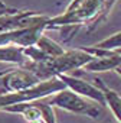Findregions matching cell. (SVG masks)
Wrapping results in <instances>:
<instances>
[{
    "mask_svg": "<svg viewBox=\"0 0 121 123\" xmlns=\"http://www.w3.org/2000/svg\"><path fill=\"white\" fill-rule=\"evenodd\" d=\"M94 56L87 54L82 49H72V51H65L59 56H48L46 59L40 62H26L23 68L29 70L33 73L39 80L45 81L52 77H58L59 74H66L68 71L77 70V68H84Z\"/></svg>",
    "mask_w": 121,
    "mask_h": 123,
    "instance_id": "7a4b0ae2",
    "label": "cell"
},
{
    "mask_svg": "<svg viewBox=\"0 0 121 123\" xmlns=\"http://www.w3.org/2000/svg\"><path fill=\"white\" fill-rule=\"evenodd\" d=\"M115 73H117V74H118V75L121 77V64H120V65H118V67L115 68Z\"/></svg>",
    "mask_w": 121,
    "mask_h": 123,
    "instance_id": "2e32d148",
    "label": "cell"
},
{
    "mask_svg": "<svg viewBox=\"0 0 121 123\" xmlns=\"http://www.w3.org/2000/svg\"><path fill=\"white\" fill-rule=\"evenodd\" d=\"M94 81H97V87H99V88L102 90L104 97H105V103L110 106V109H111L112 114L115 116V119L118 120V123H121V97H120L114 90L108 88V87L102 83V80L95 78Z\"/></svg>",
    "mask_w": 121,
    "mask_h": 123,
    "instance_id": "8fae6325",
    "label": "cell"
},
{
    "mask_svg": "<svg viewBox=\"0 0 121 123\" xmlns=\"http://www.w3.org/2000/svg\"><path fill=\"white\" fill-rule=\"evenodd\" d=\"M120 64H121V55H118L115 51H112L111 54L104 55V56H98V58L94 56L84 67V70L91 71V73H102V71H108V70H115Z\"/></svg>",
    "mask_w": 121,
    "mask_h": 123,
    "instance_id": "9c48e42d",
    "label": "cell"
},
{
    "mask_svg": "<svg viewBox=\"0 0 121 123\" xmlns=\"http://www.w3.org/2000/svg\"><path fill=\"white\" fill-rule=\"evenodd\" d=\"M2 7H6V5L5 3H0V9H2Z\"/></svg>",
    "mask_w": 121,
    "mask_h": 123,
    "instance_id": "e0dca14e",
    "label": "cell"
},
{
    "mask_svg": "<svg viewBox=\"0 0 121 123\" xmlns=\"http://www.w3.org/2000/svg\"><path fill=\"white\" fill-rule=\"evenodd\" d=\"M40 111H42V119L45 120V123H56V117L53 113V109L50 104H45V103H38Z\"/></svg>",
    "mask_w": 121,
    "mask_h": 123,
    "instance_id": "5bb4252c",
    "label": "cell"
},
{
    "mask_svg": "<svg viewBox=\"0 0 121 123\" xmlns=\"http://www.w3.org/2000/svg\"><path fill=\"white\" fill-rule=\"evenodd\" d=\"M46 22L38 23V25L30 26V28L19 29V31L0 33V46H5V45L6 46H9V45L17 46L19 45L22 48L35 46L36 42L39 41V38L43 35V31H46Z\"/></svg>",
    "mask_w": 121,
    "mask_h": 123,
    "instance_id": "52a82bcc",
    "label": "cell"
},
{
    "mask_svg": "<svg viewBox=\"0 0 121 123\" xmlns=\"http://www.w3.org/2000/svg\"><path fill=\"white\" fill-rule=\"evenodd\" d=\"M49 18L32 10H17L15 13H6L0 16V33L19 31L46 22Z\"/></svg>",
    "mask_w": 121,
    "mask_h": 123,
    "instance_id": "8992f818",
    "label": "cell"
},
{
    "mask_svg": "<svg viewBox=\"0 0 121 123\" xmlns=\"http://www.w3.org/2000/svg\"><path fill=\"white\" fill-rule=\"evenodd\" d=\"M0 62H9V64H19L25 65L28 62V58L23 52L22 46H0Z\"/></svg>",
    "mask_w": 121,
    "mask_h": 123,
    "instance_id": "30bf717a",
    "label": "cell"
},
{
    "mask_svg": "<svg viewBox=\"0 0 121 123\" xmlns=\"http://www.w3.org/2000/svg\"><path fill=\"white\" fill-rule=\"evenodd\" d=\"M35 46H38L45 55H48V56H59V55H62L65 51H64V48L60 46L59 43H56L55 41H52V39H49L48 36H45V35H42L40 38H39V41L36 42V45Z\"/></svg>",
    "mask_w": 121,
    "mask_h": 123,
    "instance_id": "7c38bea8",
    "label": "cell"
},
{
    "mask_svg": "<svg viewBox=\"0 0 121 123\" xmlns=\"http://www.w3.org/2000/svg\"><path fill=\"white\" fill-rule=\"evenodd\" d=\"M0 3H3V2H2V0H0Z\"/></svg>",
    "mask_w": 121,
    "mask_h": 123,
    "instance_id": "d6986e66",
    "label": "cell"
},
{
    "mask_svg": "<svg viewBox=\"0 0 121 123\" xmlns=\"http://www.w3.org/2000/svg\"><path fill=\"white\" fill-rule=\"evenodd\" d=\"M15 12H17V9L6 6V7H2V9H0V16H2V15H6V13H15Z\"/></svg>",
    "mask_w": 121,
    "mask_h": 123,
    "instance_id": "9a60e30c",
    "label": "cell"
},
{
    "mask_svg": "<svg viewBox=\"0 0 121 123\" xmlns=\"http://www.w3.org/2000/svg\"><path fill=\"white\" fill-rule=\"evenodd\" d=\"M39 83H40V80L26 68L0 73V94L26 90L30 87H35Z\"/></svg>",
    "mask_w": 121,
    "mask_h": 123,
    "instance_id": "5b68a950",
    "label": "cell"
},
{
    "mask_svg": "<svg viewBox=\"0 0 121 123\" xmlns=\"http://www.w3.org/2000/svg\"><path fill=\"white\" fill-rule=\"evenodd\" d=\"M58 78L62 81L69 90H72L74 93L85 97V98H89L95 103H98L99 106H105V97H104V93L99 87L88 83V81H84L81 78H75V77H71L68 74H59Z\"/></svg>",
    "mask_w": 121,
    "mask_h": 123,
    "instance_id": "ba28073f",
    "label": "cell"
},
{
    "mask_svg": "<svg viewBox=\"0 0 121 123\" xmlns=\"http://www.w3.org/2000/svg\"><path fill=\"white\" fill-rule=\"evenodd\" d=\"M94 48H98V49H104V51H117V49H121V31L111 35L110 38H105L104 41L92 45Z\"/></svg>",
    "mask_w": 121,
    "mask_h": 123,
    "instance_id": "4fadbf2b",
    "label": "cell"
},
{
    "mask_svg": "<svg viewBox=\"0 0 121 123\" xmlns=\"http://www.w3.org/2000/svg\"><path fill=\"white\" fill-rule=\"evenodd\" d=\"M115 2L117 0H72L65 13L48 19L46 29L87 23H91V29H94L107 19Z\"/></svg>",
    "mask_w": 121,
    "mask_h": 123,
    "instance_id": "6da1fadb",
    "label": "cell"
},
{
    "mask_svg": "<svg viewBox=\"0 0 121 123\" xmlns=\"http://www.w3.org/2000/svg\"><path fill=\"white\" fill-rule=\"evenodd\" d=\"M115 52H117V54H118V55H121V49H117V51H115Z\"/></svg>",
    "mask_w": 121,
    "mask_h": 123,
    "instance_id": "ac0fdd59",
    "label": "cell"
},
{
    "mask_svg": "<svg viewBox=\"0 0 121 123\" xmlns=\"http://www.w3.org/2000/svg\"><path fill=\"white\" fill-rule=\"evenodd\" d=\"M65 88H66V86L58 77H52V78L40 81L35 87H30V88H26V90L7 93V94H0V110H3L5 107H9V106L20 104V103L36 101L38 98L46 97L52 93H59Z\"/></svg>",
    "mask_w": 121,
    "mask_h": 123,
    "instance_id": "3957f363",
    "label": "cell"
},
{
    "mask_svg": "<svg viewBox=\"0 0 121 123\" xmlns=\"http://www.w3.org/2000/svg\"><path fill=\"white\" fill-rule=\"evenodd\" d=\"M50 106H56L59 109L68 110L71 113L84 114V116H88L91 119H98L99 114L102 113V109L98 103L89 101L85 97L74 93L69 88H65L62 91L56 93V96L50 101Z\"/></svg>",
    "mask_w": 121,
    "mask_h": 123,
    "instance_id": "277c9868",
    "label": "cell"
}]
</instances>
